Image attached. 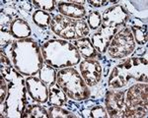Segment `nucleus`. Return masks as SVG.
Instances as JSON below:
<instances>
[{"label": "nucleus", "mask_w": 148, "mask_h": 118, "mask_svg": "<svg viewBox=\"0 0 148 118\" xmlns=\"http://www.w3.org/2000/svg\"><path fill=\"white\" fill-rule=\"evenodd\" d=\"M14 68L25 76H33L42 67V49L33 39H19L12 43L10 48Z\"/></svg>", "instance_id": "1"}, {"label": "nucleus", "mask_w": 148, "mask_h": 118, "mask_svg": "<svg viewBox=\"0 0 148 118\" xmlns=\"http://www.w3.org/2000/svg\"><path fill=\"white\" fill-rule=\"evenodd\" d=\"M1 75L8 83V92L5 101L1 106L4 117H22L27 105L26 100V81L21 75L11 68L1 70Z\"/></svg>", "instance_id": "2"}, {"label": "nucleus", "mask_w": 148, "mask_h": 118, "mask_svg": "<svg viewBox=\"0 0 148 118\" xmlns=\"http://www.w3.org/2000/svg\"><path fill=\"white\" fill-rule=\"evenodd\" d=\"M42 54L47 64L54 68H65L80 63L81 56L73 43L62 39H51L42 45Z\"/></svg>", "instance_id": "3"}, {"label": "nucleus", "mask_w": 148, "mask_h": 118, "mask_svg": "<svg viewBox=\"0 0 148 118\" xmlns=\"http://www.w3.org/2000/svg\"><path fill=\"white\" fill-rule=\"evenodd\" d=\"M130 79L147 83V60L131 57L118 65L110 76L109 85L112 88H123Z\"/></svg>", "instance_id": "4"}, {"label": "nucleus", "mask_w": 148, "mask_h": 118, "mask_svg": "<svg viewBox=\"0 0 148 118\" xmlns=\"http://www.w3.org/2000/svg\"><path fill=\"white\" fill-rule=\"evenodd\" d=\"M57 84L66 96L74 100H87L90 96L88 85L75 68H65L56 74Z\"/></svg>", "instance_id": "5"}, {"label": "nucleus", "mask_w": 148, "mask_h": 118, "mask_svg": "<svg viewBox=\"0 0 148 118\" xmlns=\"http://www.w3.org/2000/svg\"><path fill=\"white\" fill-rule=\"evenodd\" d=\"M51 30L62 39L74 41L89 34L88 25L83 20H74L63 15H56L52 18Z\"/></svg>", "instance_id": "6"}, {"label": "nucleus", "mask_w": 148, "mask_h": 118, "mask_svg": "<svg viewBox=\"0 0 148 118\" xmlns=\"http://www.w3.org/2000/svg\"><path fill=\"white\" fill-rule=\"evenodd\" d=\"M135 47L131 30L128 27L119 31L112 39L108 47V52L113 58H123L128 56Z\"/></svg>", "instance_id": "7"}, {"label": "nucleus", "mask_w": 148, "mask_h": 118, "mask_svg": "<svg viewBox=\"0 0 148 118\" xmlns=\"http://www.w3.org/2000/svg\"><path fill=\"white\" fill-rule=\"evenodd\" d=\"M147 84H137L132 86L125 93L126 107L147 108Z\"/></svg>", "instance_id": "8"}, {"label": "nucleus", "mask_w": 148, "mask_h": 118, "mask_svg": "<svg viewBox=\"0 0 148 118\" xmlns=\"http://www.w3.org/2000/svg\"><path fill=\"white\" fill-rule=\"evenodd\" d=\"M130 18L127 10L121 5H116L104 11L103 14V26L112 29H118L125 25Z\"/></svg>", "instance_id": "9"}, {"label": "nucleus", "mask_w": 148, "mask_h": 118, "mask_svg": "<svg viewBox=\"0 0 148 118\" xmlns=\"http://www.w3.org/2000/svg\"><path fill=\"white\" fill-rule=\"evenodd\" d=\"M126 104L125 101V92L112 91L107 94L106 108L109 116L123 117Z\"/></svg>", "instance_id": "10"}, {"label": "nucleus", "mask_w": 148, "mask_h": 118, "mask_svg": "<svg viewBox=\"0 0 148 118\" xmlns=\"http://www.w3.org/2000/svg\"><path fill=\"white\" fill-rule=\"evenodd\" d=\"M80 72L88 86H95L101 80L102 68L97 60L85 59L80 62Z\"/></svg>", "instance_id": "11"}, {"label": "nucleus", "mask_w": 148, "mask_h": 118, "mask_svg": "<svg viewBox=\"0 0 148 118\" xmlns=\"http://www.w3.org/2000/svg\"><path fill=\"white\" fill-rule=\"evenodd\" d=\"M25 81L28 93L35 101L45 103L49 100V90L42 80L30 76Z\"/></svg>", "instance_id": "12"}, {"label": "nucleus", "mask_w": 148, "mask_h": 118, "mask_svg": "<svg viewBox=\"0 0 148 118\" xmlns=\"http://www.w3.org/2000/svg\"><path fill=\"white\" fill-rule=\"evenodd\" d=\"M116 32L118 29H112L102 26L101 30L92 37V44L96 51L100 53L106 52Z\"/></svg>", "instance_id": "13"}, {"label": "nucleus", "mask_w": 148, "mask_h": 118, "mask_svg": "<svg viewBox=\"0 0 148 118\" xmlns=\"http://www.w3.org/2000/svg\"><path fill=\"white\" fill-rule=\"evenodd\" d=\"M57 9L63 16L71 19H81L85 17L86 15L85 8L76 1L58 2L57 3Z\"/></svg>", "instance_id": "14"}, {"label": "nucleus", "mask_w": 148, "mask_h": 118, "mask_svg": "<svg viewBox=\"0 0 148 118\" xmlns=\"http://www.w3.org/2000/svg\"><path fill=\"white\" fill-rule=\"evenodd\" d=\"M73 45L77 48L79 52L83 57L87 59H96L99 54L96 51L92 44V41H90V39L88 37H82L79 39H75L73 41Z\"/></svg>", "instance_id": "15"}, {"label": "nucleus", "mask_w": 148, "mask_h": 118, "mask_svg": "<svg viewBox=\"0 0 148 118\" xmlns=\"http://www.w3.org/2000/svg\"><path fill=\"white\" fill-rule=\"evenodd\" d=\"M66 102V94L57 82L49 85V103L52 106H61Z\"/></svg>", "instance_id": "16"}, {"label": "nucleus", "mask_w": 148, "mask_h": 118, "mask_svg": "<svg viewBox=\"0 0 148 118\" xmlns=\"http://www.w3.org/2000/svg\"><path fill=\"white\" fill-rule=\"evenodd\" d=\"M10 34L16 39H25L31 35L30 26L22 19H15L10 25Z\"/></svg>", "instance_id": "17"}, {"label": "nucleus", "mask_w": 148, "mask_h": 118, "mask_svg": "<svg viewBox=\"0 0 148 118\" xmlns=\"http://www.w3.org/2000/svg\"><path fill=\"white\" fill-rule=\"evenodd\" d=\"M51 16L49 13L42 10H37L33 14V21L38 27L46 30L51 26Z\"/></svg>", "instance_id": "18"}, {"label": "nucleus", "mask_w": 148, "mask_h": 118, "mask_svg": "<svg viewBox=\"0 0 148 118\" xmlns=\"http://www.w3.org/2000/svg\"><path fill=\"white\" fill-rule=\"evenodd\" d=\"M133 39L137 42V44L147 43V26L146 25H133L131 27Z\"/></svg>", "instance_id": "19"}, {"label": "nucleus", "mask_w": 148, "mask_h": 118, "mask_svg": "<svg viewBox=\"0 0 148 118\" xmlns=\"http://www.w3.org/2000/svg\"><path fill=\"white\" fill-rule=\"evenodd\" d=\"M22 117L28 118H47L49 113L40 105H29L26 107Z\"/></svg>", "instance_id": "20"}, {"label": "nucleus", "mask_w": 148, "mask_h": 118, "mask_svg": "<svg viewBox=\"0 0 148 118\" xmlns=\"http://www.w3.org/2000/svg\"><path fill=\"white\" fill-rule=\"evenodd\" d=\"M40 79L42 80L46 84H52V83H56V74L53 67H51V65L47 64L44 65L40 70Z\"/></svg>", "instance_id": "21"}, {"label": "nucleus", "mask_w": 148, "mask_h": 118, "mask_svg": "<svg viewBox=\"0 0 148 118\" xmlns=\"http://www.w3.org/2000/svg\"><path fill=\"white\" fill-rule=\"evenodd\" d=\"M49 117L51 118H73L76 117L75 115L72 114L70 111L59 106H51L49 109Z\"/></svg>", "instance_id": "22"}, {"label": "nucleus", "mask_w": 148, "mask_h": 118, "mask_svg": "<svg viewBox=\"0 0 148 118\" xmlns=\"http://www.w3.org/2000/svg\"><path fill=\"white\" fill-rule=\"evenodd\" d=\"M101 24H102V19L99 12L97 11L90 12L89 16H88V25H89L90 29L97 30L101 26Z\"/></svg>", "instance_id": "23"}, {"label": "nucleus", "mask_w": 148, "mask_h": 118, "mask_svg": "<svg viewBox=\"0 0 148 118\" xmlns=\"http://www.w3.org/2000/svg\"><path fill=\"white\" fill-rule=\"evenodd\" d=\"M34 5L38 8H40L42 11H47L51 12L56 7V2L53 1V0H36V1L33 2Z\"/></svg>", "instance_id": "24"}, {"label": "nucleus", "mask_w": 148, "mask_h": 118, "mask_svg": "<svg viewBox=\"0 0 148 118\" xmlns=\"http://www.w3.org/2000/svg\"><path fill=\"white\" fill-rule=\"evenodd\" d=\"M90 116L91 117H103V118H107L109 116L108 115V112L106 111V109H105L103 106H95V107H93L91 110H90Z\"/></svg>", "instance_id": "25"}, {"label": "nucleus", "mask_w": 148, "mask_h": 118, "mask_svg": "<svg viewBox=\"0 0 148 118\" xmlns=\"http://www.w3.org/2000/svg\"><path fill=\"white\" fill-rule=\"evenodd\" d=\"M0 80H1V85H0V90H1V94H0V104H3L4 101H5V98L7 96V92H8V85L6 83L5 78L1 75L0 77Z\"/></svg>", "instance_id": "26"}, {"label": "nucleus", "mask_w": 148, "mask_h": 118, "mask_svg": "<svg viewBox=\"0 0 148 118\" xmlns=\"http://www.w3.org/2000/svg\"><path fill=\"white\" fill-rule=\"evenodd\" d=\"M108 1H89V4H91L92 6L94 7H100V6H103V5H107Z\"/></svg>", "instance_id": "27"}]
</instances>
